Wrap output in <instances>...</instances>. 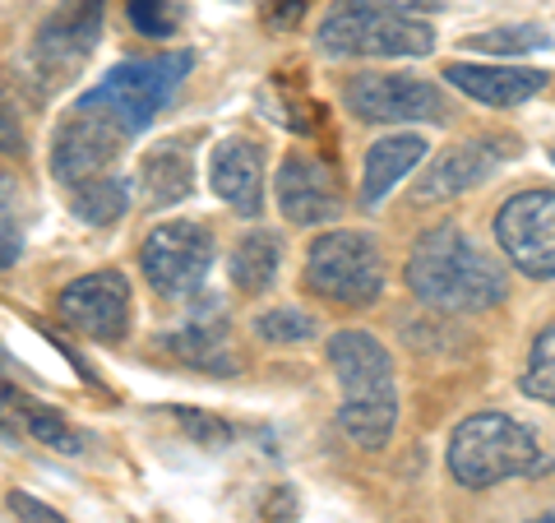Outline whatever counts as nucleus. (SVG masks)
<instances>
[{"label": "nucleus", "instance_id": "21", "mask_svg": "<svg viewBox=\"0 0 555 523\" xmlns=\"http://www.w3.org/2000/svg\"><path fill=\"white\" fill-rule=\"evenodd\" d=\"M69 208H75V218L89 222V228H107V222H116L130 208V181H120V177L83 181V186H75V195H69Z\"/></svg>", "mask_w": 555, "mask_h": 523}, {"label": "nucleus", "instance_id": "16", "mask_svg": "<svg viewBox=\"0 0 555 523\" xmlns=\"http://www.w3.org/2000/svg\"><path fill=\"white\" fill-rule=\"evenodd\" d=\"M444 79L454 84L463 98H477L486 107H524L528 98H537L551 84L546 69H528V65H467L454 61L444 65Z\"/></svg>", "mask_w": 555, "mask_h": 523}, {"label": "nucleus", "instance_id": "11", "mask_svg": "<svg viewBox=\"0 0 555 523\" xmlns=\"http://www.w3.org/2000/svg\"><path fill=\"white\" fill-rule=\"evenodd\" d=\"M98 33H102V0H65L42 24L38 47H33V65L47 79L65 84L69 69H79L89 61V51L98 47Z\"/></svg>", "mask_w": 555, "mask_h": 523}, {"label": "nucleus", "instance_id": "27", "mask_svg": "<svg viewBox=\"0 0 555 523\" xmlns=\"http://www.w3.org/2000/svg\"><path fill=\"white\" fill-rule=\"evenodd\" d=\"M177 422L190 431V441H199L208 449L232 445V426L218 422V417H208V412H199V408H177Z\"/></svg>", "mask_w": 555, "mask_h": 523}, {"label": "nucleus", "instance_id": "9", "mask_svg": "<svg viewBox=\"0 0 555 523\" xmlns=\"http://www.w3.org/2000/svg\"><path fill=\"white\" fill-rule=\"evenodd\" d=\"M347 112H357L371 126H403V120H430L440 126L449 116V102L436 84L416 75H357L343 89Z\"/></svg>", "mask_w": 555, "mask_h": 523}, {"label": "nucleus", "instance_id": "10", "mask_svg": "<svg viewBox=\"0 0 555 523\" xmlns=\"http://www.w3.org/2000/svg\"><path fill=\"white\" fill-rule=\"evenodd\" d=\"M56 316L69 329H79L83 339L120 343L130 334V320H134L130 278L116 273V269H98V273L75 278V283H65L56 296Z\"/></svg>", "mask_w": 555, "mask_h": 523}, {"label": "nucleus", "instance_id": "22", "mask_svg": "<svg viewBox=\"0 0 555 523\" xmlns=\"http://www.w3.org/2000/svg\"><path fill=\"white\" fill-rule=\"evenodd\" d=\"M473 51H486V56H524V51H537V47H551L546 28L537 24H505V28H486V33H473L463 38Z\"/></svg>", "mask_w": 555, "mask_h": 523}, {"label": "nucleus", "instance_id": "2", "mask_svg": "<svg viewBox=\"0 0 555 523\" xmlns=\"http://www.w3.org/2000/svg\"><path fill=\"white\" fill-rule=\"evenodd\" d=\"M328 366L338 375L343 404L338 431L361 449H385L398 426V390L389 347L366 329H338L328 339Z\"/></svg>", "mask_w": 555, "mask_h": 523}, {"label": "nucleus", "instance_id": "30", "mask_svg": "<svg viewBox=\"0 0 555 523\" xmlns=\"http://www.w3.org/2000/svg\"><path fill=\"white\" fill-rule=\"evenodd\" d=\"M537 523H555V514H542V519H537Z\"/></svg>", "mask_w": 555, "mask_h": 523}, {"label": "nucleus", "instance_id": "23", "mask_svg": "<svg viewBox=\"0 0 555 523\" xmlns=\"http://www.w3.org/2000/svg\"><path fill=\"white\" fill-rule=\"evenodd\" d=\"M524 394L537 398V404H551L555 408V324H546L542 334L532 339V353H528V371H524Z\"/></svg>", "mask_w": 555, "mask_h": 523}, {"label": "nucleus", "instance_id": "20", "mask_svg": "<svg viewBox=\"0 0 555 523\" xmlns=\"http://www.w3.org/2000/svg\"><path fill=\"white\" fill-rule=\"evenodd\" d=\"M278 265H283V241L264 228H255L241 237L232 251V283L246 296H259V292H269V283L278 278Z\"/></svg>", "mask_w": 555, "mask_h": 523}, {"label": "nucleus", "instance_id": "26", "mask_svg": "<svg viewBox=\"0 0 555 523\" xmlns=\"http://www.w3.org/2000/svg\"><path fill=\"white\" fill-rule=\"evenodd\" d=\"M28 431L38 435L42 445L61 449V455H79V435L69 431V422H65L61 412H51V408H42V404H28Z\"/></svg>", "mask_w": 555, "mask_h": 523}, {"label": "nucleus", "instance_id": "31", "mask_svg": "<svg viewBox=\"0 0 555 523\" xmlns=\"http://www.w3.org/2000/svg\"><path fill=\"white\" fill-rule=\"evenodd\" d=\"M551 163H555V149H551Z\"/></svg>", "mask_w": 555, "mask_h": 523}, {"label": "nucleus", "instance_id": "17", "mask_svg": "<svg viewBox=\"0 0 555 523\" xmlns=\"http://www.w3.org/2000/svg\"><path fill=\"white\" fill-rule=\"evenodd\" d=\"M426 158V139L422 135H385L375 139L366 153V171H361V204L375 208L385 204V195L408 177V171Z\"/></svg>", "mask_w": 555, "mask_h": 523}, {"label": "nucleus", "instance_id": "15", "mask_svg": "<svg viewBox=\"0 0 555 523\" xmlns=\"http://www.w3.org/2000/svg\"><path fill=\"white\" fill-rule=\"evenodd\" d=\"M208 186L241 218L264 214V153L255 139H222L208 158Z\"/></svg>", "mask_w": 555, "mask_h": 523}, {"label": "nucleus", "instance_id": "19", "mask_svg": "<svg viewBox=\"0 0 555 523\" xmlns=\"http://www.w3.org/2000/svg\"><path fill=\"white\" fill-rule=\"evenodd\" d=\"M167 353H171V357H181L185 366L214 371V375H228V371H232L228 324H222V316H208V320H190V324H181L177 334H167Z\"/></svg>", "mask_w": 555, "mask_h": 523}, {"label": "nucleus", "instance_id": "4", "mask_svg": "<svg viewBox=\"0 0 555 523\" xmlns=\"http://www.w3.org/2000/svg\"><path fill=\"white\" fill-rule=\"evenodd\" d=\"M190 69H195V51H167V56H149V61H120L75 102V107L112 120V126L130 139V135L153 126V116L177 98V89L185 84Z\"/></svg>", "mask_w": 555, "mask_h": 523}, {"label": "nucleus", "instance_id": "13", "mask_svg": "<svg viewBox=\"0 0 555 523\" xmlns=\"http://www.w3.org/2000/svg\"><path fill=\"white\" fill-rule=\"evenodd\" d=\"M278 208L297 228H315V222H334L343 214V195L334 186V171L320 158L306 153H287L278 167Z\"/></svg>", "mask_w": 555, "mask_h": 523}, {"label": "nucleus", "instance_id": "8", "mask_svg": "<svg viewBox=\"0 0 555 523\" xmlns=\"http://www.w3.org/2000/svg\"><path fill=\"white\" fill-rule=\"evenodd\" d=\"M495 241L528 278H555V190H518L500 204Z\"/></svg>", "mask_w": 555, "mask_h": 523}, {"label": "nucleus", "instance_id": "28", "mask_svg": "<svg viewBox=\"0 0 555 523\" xmlns=\"http://www.w3.org/2000/svg\"><path fill=\"white\" fill-rule=\"evenodd\" d=\"M10 510L20 514L24 523H65L56 510H51V505H42V500H33L28 492H10Z\"/></svg>", "mask_w": 555, "mask_h": 523}, {"label": "nucleus", "instance_id": "1", "mask_svg": "<svg viewBox=\"0 0 555 523\" xmlns=\"http://www.w3.org/2000/svg\"><path fill=\"white\" fill-rule=\"evenodd\" d=\"M403 278L416 302L449 310V316H473V310H491L505 302L500 265L454 222H440L416 237Z\"/></svg>", "mask_w": 555, "mask_h": 523}, {"label": "nucleus", "instance_id": "3", "mask_svg": "<svg viewBox=\"0 0 555 523\" xmlns=\"http://www.w3.org/2000/svg\"><path fill=\"white\" fill-rule=\"evenodd\" d=\"M551 473V455L537 435L505 412H473L449 435V477L467 492H486L509 477Z\"/></svg>", "mask_w": 555, "mask_h": 523}, {"label": "nucleus", "instance_id": "6", "mask_svg": "<svg viewBox=\"0 0 555 523\" xmlns=\"http://www.w3.org/2000/svg\"><path fill=\"white\" fill-rule=\"evenodd\" d=\"M306 288L338 306H371L385 292V259L366 232H320L306 251Z\"/></svg>", "mask_w": 555, "mask_h": 523}, {"label": "nucleus", "instance_id": "18", "mask_svg": "<svg viewBox=\"0 0 555 523\" xmlns=\"http://www.w3.org/2000/svg\"><path fill=\"white\" fill-rule=\"evenodd\" d=\"M139 186H144L149 208H171L195 190V158H190V149L181 139H167V144L144 153V163H139Z\"/></svg>", "mask_w": 555, "mask_h": 523}, {"label": "nucleus", "instance_id": "29", "mask_svg": "<svg viewBox=\"0 0 555 523\" xmlns=\"http://www.w3.org/2000/svg\"><path fill=\"white\" fill-rule=\"evenodd\" d=\"M306 14V0H283V10H269V24H278V28H292Z\"/></svg>", "mask_w": 555, "mask_h": 523}, {"label": "nucleus", "instance_id": "5", "mask_svg": "<svg viewBox=\"0 0 555 523\" xmlns=\"http://www.w3.org/2000/svg\"><path fill=\"white\" fill-rule=\"evenodd\" d=\"M315 42L328 56H430L436 28L389 0H334L320 20Z\"/></svg>", "mask_w": 555, "mask_h": 523}, {"label": "nucleus", "instance_id": "14", "mask_svg": "<svg viewBox=\"0 0 555 523\" xmlns=\"http://www.w3.org/2000/svg\"><path fill=\"white\" fill-rule=\"evenodd\" d=\"M505 153H500L495 139H463V144H449L436 163L426 167L422 186H416V200L422 204H444L459 200L463 190H477L481 181H491Z\"/></svg>", "mask_w": 555, "mask_h": 523}, {"label": "nucleus", "instance_id": "7", "mask_svg": "<svg viewBox=\"0 0 555 523\" xmlns=\"http://www.w3.org/2000/svg\"><path fill=\"white\" fill-rule=\"evenodd\" d=\"M214 269V232L199 222H158L139 246V273L167 302H185Z\"/></svg>", "mask_w": 555, "mask_h": 523}, {"label": "nucleus", "instance_id": "24", "mask_svg": "<svg viewBox=\"0 0 555 523\" xmlns=\"http://www.w3.org/2000/svg\"><path fill=\"white\" fill-rule=\"evenodd\" d=\"M255 334L264 343L292 347V343H310V339H315V320H310L306 310H297V306H278V310H264V316L255 320Z\"/></svg>", "mask_w": 555, "mask_h": 523}, {"label": "nucleus", "instance_id": "25", "mask_svg": "<svg viewBox=\"0 0 555 523\" xmlns=\"http://www.w3.org/2000/svg\"><path fill=\"white\" fill-rule=\"evenodd\" d=\"M126 20L139 38H171L181 14L171 0H126Z\"/></svg>", "mask_w": 555, "mask_h": 523}, {"label": "nucleus", "instance_id": "12", "mask_svg": "<svg viewBox=\"0 0 555 523\" xmlns=\"http://www.w3.org/2000/svg\"><path fill=\"white\" fill-rule=\"evenodd\" d=\"M120 139H126V135H120L112 120L75 107L65 116V126L56 130V139H51V171H56V181L83 186V181L102 177V167L116 158Z\"/></svg>", "mask_w": 555, "mask_h": 523}]
</instances>
